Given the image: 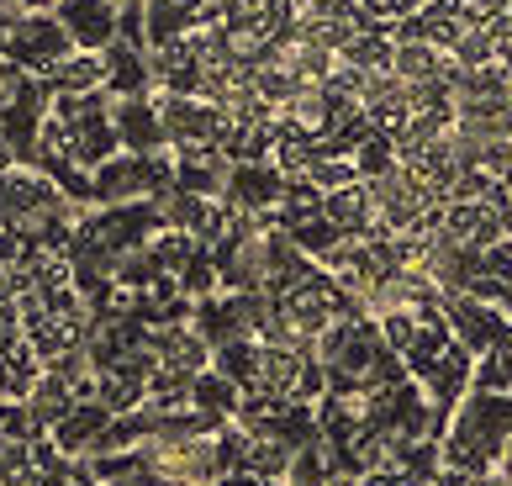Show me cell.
Instances as JSON below:
<instances>
[{"label":"cell","instance_id":"obj_1","mask_svg":"<svg viewBox=\"0 0 512 486\" xmlns=\"http://www.w3.org/2000/svg\"><path fill=\"white\" fill-rule=\"evenodd\" d=\"M64 53H74V37L48 11H27L11 32H0V59H11L16 69H53Z\"/></svg>","mask_w":512,"mask_h":486},{"label":"cell","instance_id":"obj_2","mask_svg":"<svg viewBox=\"0 0 512 486\" xmlns=\"http://www.w3.org/2000/svg\"><path fill=\"white\" fill-rule=\"evenodd\" d=\"M59 22L80 48L101 53L117 43V6L111 0H59Z\"/></svg>","mask_w":512,"mask_h":486},{"label":"cell","instance_id":"obj_3","mask_svg":"<svg viewBox=\"0 0 512 486\" xmlns=\"http://www.w3.org/2000/svg\"><path fill=\"white\" fill-rule=\"evenodd\" d=\"M338 64H349L359 74H381L391 64V27L375 22V27H359L344 48H338Z\"/></svg>","mask_w":512,"mask_h":486},{"label":"cell","instance_id":"obj_4","mask_svg":"<svg viewBox=\"0 0 512 486\" xmlns=\"http://www.w3.org/2000/svg\"><path fill=\"white\" fill-rule=\"evenodd\" d=\"M449 53H439L433 43H417V37H402V43H391V74L402 85H417V80H433V74H444Z\"/></svg>","mask_w":512,"mask_h":486},{"label":"cell","instance_id":"obj_5","mask_svg":"<svg viewBox=\"0 0 512 486\" xmlns=\"http://www.w3.org/2000/svg\"><path fill=\"white\" fill-rule=\"evenodd\" d=\"M470 386H476V391H512V344L486 349L481 365L470 370Z\"/></svg>","mask_w":512,"mask_h":486},{"label":"cell","instance_id":"obj_6","mask_svg":"<svg viewBox=\"0 0 512 486\" xmlns=\"http://www.w3.org/2000/svg\"><path fill=\"white\" fill-rule=\"evenodd\" d=\"M349 159H354V175H359V180H370V175H386L391 164H396V143H391L386 133H370V138L359 143Z\"/></svg>","mask_w":512,"mask_h":486},{"label":"cell","instance_id":"obj_7","mask_svg":"<svg viewBox=\"0 0 512 486\" xmlns=\"http://www.w3.org/2000/svg\"><path fill=\"white\" fill-rule=\"evenodd\" d=\"M159 349H164V360H169V365H180V370H191V365H201V360H206V344L196 339V333H185V328L164 333Z\"/></svg>","mask_w":512,"mask_h":486},{"label":"cell","instance_id":"obj_8","mask_svg":"<svg viewBox=\"0 0 512 486\" xmlns=\"http://www.w3.org/2000/svg\"><path fill=\"white\" fill-rule=\"evenodd\" d=\"M354 6H359V11H370L375 22H386V27H391V22H402V16H412V11H423L428 0H354Z\"/></svg>","mask_w":512,"mask_h":486},{"label":"cell","instance_id":"obj_9","mask_svg":"<svg viewBox=\"0 0 512 486\" xmlns=\"http://www.w3.org/2000/svg\"><path fill=\"white\" fill-rule=\"evenodd\" d=\"M22 16H27L22 0H0V32H11L16 22H22Z\"/></svg>","mask_w":512,"mask_h":486},{"label":"cell","instance_id":"obj_10","mask_svg":"<svg viewBox=\"0 0 512 486\" xmlns=\"http://www.w3.org/2000/svg\"><path fill=\"white\" fill-rule=\"evenodd\" d=\"M238 486H259V481H238Z\"/></svg>","mask_w":512,"mask_h":486}]
</instances>
